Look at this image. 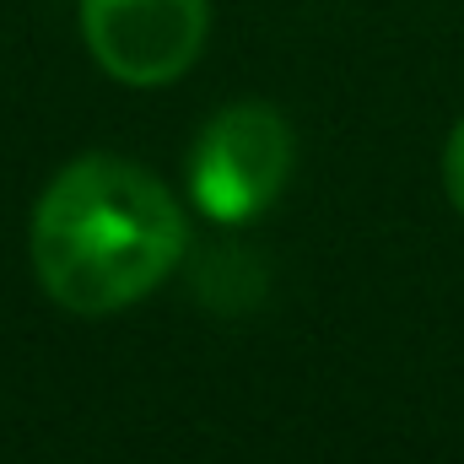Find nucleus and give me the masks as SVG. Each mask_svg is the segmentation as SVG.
Segmentation results:
<instances>
[{
    "label": "nucleus",
    "mask_w": 464,
    "mask_h": 464,
    "mask_svg": "<svg viewBox=\"0 0 464 464\" xmlns=\"http://www.w3.org/2000/svg\"><path fill=\"white\" fill-rule=\"evenodd\" d=\"M297 162L292 124L270 103H232L211 119L189 157V195L211 222H254L276 206Z\"/></svg>",
    "instance_id": "obj_2"
},
{
    "label": "nucleus",
    "mask_w": 464,
    "mask_h": 464,
    "mask_svg": "<svg viewBox=\"0 0 464 464\" xmlns=\"http://www.w3.org/2000/svg\"><path fill=\"white\" fill-rule=\"evenodd\" d=\"M189 222L168 184L124 157H82L33 211V270L71 314H119L184 259Z\"/></svg>",
    "instance_id": "obj_1"
},
{
    "label": "nucleus",
    "mask_w": 464,
    "mask_h": 464,
    "mask_svg": "<svg viewBox=\"0 0 464 464\" xmlns=\"http://www.w3.org/2000/svg\"><path fill=\"white\" fill-rule=\"evenodd\" d=\"M443 189H449V200L459 206V217H464V119L454 124V135L443 146Z\"/></svg>",
    "instance_id": "obj_4"
},
{
    "label": "nucleus",
    "mask_w": 464,
    "mask_h": 464,
    "mask_svg": "<svg viewBox=\"0 0 464 464\" xmlns=\"http://www.w3.org/2000/svg\"><path fill=\"white\" fill-rule=\"evenodd\" d=\"M211 33V0H82V38L124 87L179 82Z\"/></svg>",
    "instance_id": "obj_3"
}]
</instances>
